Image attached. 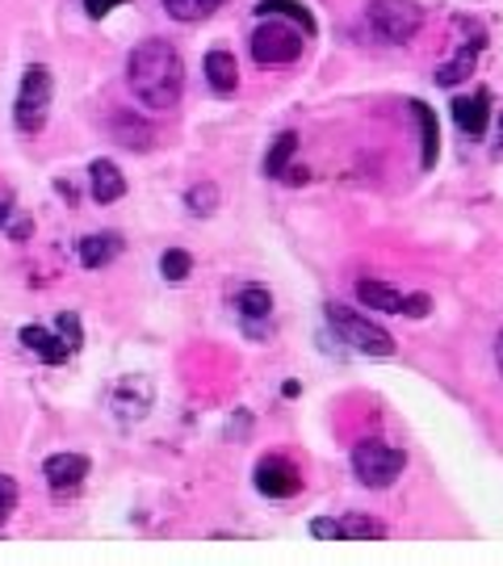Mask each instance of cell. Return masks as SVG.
<instances>
[{
    "instance_id": "1",
    "label": "cell",
    "mask_w": 503,
    "mask_h": 566,
    "mask_svg": "<svg viewBox=\"0 0 503 566\" xmlns=\"http://www.w3.org/2000/svg\"><path fill=\"white\" fill-rule=\"evenodd\" d=\"M127 81L147 109H172L181 101V88H185V63H181L172 43L147 38L127 59Z\"/></svg>"
},
{
    "instance_id": "2",
    "label": "cell",
    "mask_w": 503,
    "mask_h": 566,
    "mask_svg": "<svg viewBox=\"0 0 503 566\" xmlns=\"http://www.w3.org/2000/svg\"><path fill=\"white\" fill-rule=\"evenodd\" d=\"M327 324L336 327V336L348 340L357 352H370V357H391V352H395L391 332H382V327L370 324L366 315L348 311V306H340V302H327Z\"/></svg>"
},
{
    "instance_id": "3",
    "label": "cell",
    "mask_w": 503,
    "mask_h": 566,
    "mask_svg": "<svg viewBox=\"0 0 503 566\" xmlns=\"http://www.w3.org/2000/svg\"><path fill=\"white\" fill-rule=\"evenodd\" d=\"M403 466H407V458L395 445H382V441H361L352 449V474L366 486H391L403 474Z\"/></svg>"
},
{
    "instance_id": "4",
    "label": "cell",
    "mask_w": 503,
    "mask_h": 566,
    "mask_svg": "<svg viewBox=\"0 0 503 566\" xmlns=\"http://www.w3.org/2000/svg\"><path fill=\"white\" fill-rule=\"evenodd\" d=\"M302 34H307L302 26L273 22V17H268L265 26H256V34H252V59H256V63H294V59L302 55V47H307Z\"/></svg>"
},
{
    "instance_id": "5",
    "label": "cell",
    "mask_w": 503,
    "mask_h": 566,
    "mask_svg": "<svg viewBox=\"0 0 503 566\" xmlns=\"http://www.w3.org/2000/svg\"><path fill=\"white\" fill-rule=\"evenodd\" d=\"M47 106H51V72H47L43 63H34V68H26V81H22V93H17V109H13L17 127H22L26 135L43 131Z\"/></svg>"
},
{
    "instance_id": "6",
    "label": "cell",
    "mask_w": 503,
    "mask_h": 566,
    "mask_svg": "<svg viewBox=\"0 0 503 566\" xmlns=\"http://www.w3.org/2000/svg\"><path fill=\"white\" fill-rule=\"evenodd\" d=\"M424 22L416 0H370V26L386 38V43H407L416 38V29Z\"/></svg>"
},
{
    "instance_id": "7",
    "label": "cell",
    "mask_w": 503,
    "mask_h": 566,
    "mask_svg": "<svg viewBox=\"0 0 503 566\" xmlns=\"http://www.w3.org/2000/svg\"><path fill=\"white\" fill-rule=\"evenodd\" d=\"M298 486H302V474L286 458H265L256 466V491L268 499H290L298 495Z\"/></svg>"
},
{
    "instance_id": "8",
    "label": "cell",
    "mask_w": 503,
    "mask_h": 566,
    "mask_svg": "<svg viewBox=\"0 0 503 566\" xmlns=\"http://www.w3.org/2000/svg\"><path fill=\"white\" fill-rule=\"evenodd\" d=\"M453 122H457L470 139L487 135V122H491V93L478 88L470 97H457V101H453Z\"/></svg>"
},
{
    "instance_id": "9",
    "label": "cell",
    "mask_w": 503,
    "mask_h": 566,
    "mask_svg": "<svg viewBox=\"0 0 503 566\" xmlns=\"http://www.w3.org/2000/svg\"><path fill=\"white\" fill-rule=\"evenodd\" d=\"M43 474H47V483H51L55 491H72V486L84 483L88 458H80V454H55V458H47Z\"/></svg>"
},
{
    "instance_id": "10",
    "label": "cell",
    "mask_w": 503,
    "mask_h": 566,
    "mask_svg": "<svg viewBox=\"0 0 503 566\" xmlns=\"http://www.w3.org/2000/svg\"><path fill=\"white\" fill-rule=\"evenodd\" d=\"M22 345H26L29 352H38L47 365H63L68 352H72V345H68L63 336H51L47 327H22Z\"/></svg>"
},
{
    "instance_id": "11",
    "label": "cell",
    "mask_w": 503,
    "mask_h": 566,
    "mask_svg": "<svg viewBox=\"0 0 503 566\" xmlns=\"http://www.w3.org/2000/svg\"><path fill=\"white\" fill-rule=\"evenodd\" d=\"M88 181H93V197H97L101 206H106V202H118V197L127 193V177L118 172V164L113 160H93Z\"/></svg>"
},
{
    "instance_id": "12",
    "label": "cell",
    "mask_w": 503,
    "mask_h": 566,
    "mask_svg": "<svg viewBox=\"0 0 503 566\" xmlns=\"http://www.w3.org/2000/svg\"><path fill=\"white\" fill-rule=\"evenodd\" d=\"M206 81H211L214 93H236V84H239V63H236V55L231 51H211L206 55Z\"/></svg>"
},
{
    "instance_id": "13",
    "label": "cell",
    "mask_w": 503,
    "mask_h": 566,
    "mask_svg": "<svg viewBox=\"0 0 503 566\" xmlns=\"http://www.w3.org/2000/svg\"><path fill=\"white\" fill-rule=\"evenodd\" d=\"M118 252H122V240H118L113 231H106V236H84V240H80V261H84L88 269L109 265Z\"/></svg>"
},
{
    "instance_id": "14",
    "label": "cell",
    "mask_w": 503,
    "mask_h": 566,
    "mask_svg": "<svg viewBox=\"0 0 503 566\" xmlns=\"http://www.w3.org/2000/svg\"><path fill=\"white\" fill-rule=\"evenodd\" d=\"M357 298L373 306V311H382V315H398L403 311V294L391 290L386 281H357Z\"/></svg>"
},
{
    "instance_id": "15",
    "label": "cell",
    "mask_w": 503,
    "mask_h": 566,
    "mask_svg": "<svg viewBox=\"0 0 503 566\" xmlns=\"http://www.w3.org/2000/svg\"><path fill=\"white\" fill-rule=\"evenodd\" d=\"M256 13H261V17H290L294 26L307 29V38L315 34V17H311V9H307V4H298V0H261V4H256Z\"/></svg>"
},
{
    "instance_id": "16",
    "label": "cell",
    "mask_w": 503,
    "mask_h": 566,
    "mask_svg": "<svg viewBox=\"0 0 503 566\" xmlns=\"http://www.w3.org/2000/svg\"><path fill=\"white\" fill-rule=\"evenodd\" d=\"M416 109V122H420V143H424V168L436 164V152H441V127H436V113L424 101H411Z\"/></svg>"
},
{
    "instance_id": "17",
    "label": "cell",
    "mask_w": 503,
    "mask_h": 566,
    "mask_svg": "<svg viewBox=\"0 0 503 566\" xmlns=\"http://www.w3.org/2000/svg\"><path fill=\"white\" fill-rule=\"evenodd\" d=\"M475 63H478V43L475 47H462V51L453 55L450 63H441L436 68V84H445V88H453V84H462L470 72H475Z\"/></svg>"
},
{
    "instance_id": "18",
    "label": "cell",
    "mask_w": 503,
    "mask_h": 566,
    "mask_svg": "<svg viewBox=\"0 0 503 566\" xmlns=\"http://www.w3.org/2000/svg\"><path fill=\"white\" fill-rule=\"evenodd\" d=\"M336 525H340V541H382L386 538V525L373 520V516H361V513L345 516V520H336Z\"/></svg>"
},
{
    "instance_id": "19",
    "label": "cell",
    "mask_w": 503,
    "mask_h": 566,
    "mask_svg": "<svg viewBox=\"0 0 503 566\" xmlns=\"http://www.w3.org/2000/svg\"><path fill=\"white\" fill-rule=\"evenodd\" d=\"M159 4H164V13L177 17V22H206L223 0H159Z\"/></svg>"
},
{
    "instance_id": "20",
    "label": "cell",
    "mask_w": 503,
    "mask_h": 566,
    "mask_svg": "<svg viewBox=\"0 0 503 566\" xmlns=\"http://www.w3.org/2000/svg\"><path fill=\"white\" fill-rule=\"evenodd\" d=\"M236 306L248 315V320H265L268 311H273V294H268L265 286H243L236 298Z\"/></svg>"
},
{
    "instance_id": "21",
    "label": "cell",
    "mask_w": 503,
    "mask_h": 566,
    "mask_svg": "<svg viewBox=\"0 0 503 566\" xmlns=\"http://www.w3.org/2000/svg\"><path fill=\"white\" fill-rule=\"evenodd\" d=\"M294 147H298V135H294V131L277 135V143L268 147V156H265V177H286V164H290Z\"/></svg>"
},
{
    "instance_id": "22",
    "label": "cell",
    "mask_w": 503,
    "mask_h": 566,
    "mask_svg": "<svg viewBox=\"0 0 503 566\" xmlns=\"http://www.w3.org/2000/svg\"><path fill=\"white\" fill-rule=\"evenodd\" d=\"M159 273H164L168 281H185L189 273H193V256L181 252V248H172V252H164V256H159Z\"/></svg>"
},
{
    "instance_id": "23",
    "label": "cell",
    "mask_w": 503,
    "mask_h": 566,
    "mask_svg": "<svg viewBox=\"0 0 503 566\" xmlns=\"http://www.w3.org/2000/svg\"><path fill=\"white\" fill-rule=\"evenodd\" d=\"M214 202H218V189H214V185L189 189V210H193V215H211Z\"/></svg>"
},
{
    "instance_id": "24",
    "label": "cell",
    "mask_w": 503,
    "mask_h": 566,
    "mask_svg": "<svg viewBox=\"0 0 503 566\" xmlns=\"http://www.w3.org/2000/svg\"><path fill=\"white\" fill-rule=\"evenodd\" d=\"M13 508H17V483L9 474H0V520H9Z\"/></svg>"
},
{
    "instance_id": "25",
    "label": "cell",
    "mask_w": 503,
    "mask_h": 566,
    "mask_svg": "<svg viewBox=\"0 0 503 566\" xmlns=\"http://www.w3.org/2000/svg\"><path fill=\"white\" fill-rule=\"evenodd\" d=\"M428 311H432V298H428V294H407V298H403V315H411V320H424Z\"/></svg>"
},
{
    "instance_id": "26",
    "label": "cell",
    "mask_w": 503,
    "mask_h": 566,
    "mask_svg": "<svg viewBox=\"0 0 503 566\" xmlns=\"http://www.w3.org/2000/svg\"><path fill=\"white\" fill-rule=\"evenodd\" d=\"M59 336H63L72 349H80V320L76 315H59Z\"/></svg>"
},
{
    "instance_id": "27",
    "label": "cell",
    "mask_w": 503,
    "mask_h": 566,
    "mask_svg": "<svg viewBox=\"0 0 503 566\" xmlns=\"http://www.w3.org/2000/svg\"><path fill=\"white\" fill-rule=\"evenodd\" d=\"M118 4H131V0H84V9H88V17H109Z\"/></svg>"
},
{
    "instance_id": "28",
    "label": "cell",
    "mask_w": 503,
    "mask_h": 566,
    "mask_svg": "<svg viewBox=\"0 0 503 566\" xmlns=\"http://www.w3.org/2000/svg\"><path fill=\"white\" fill-rule=\"evenodd\" d=\"M495 361H500V374H503V332L495 336Z\"/></svg>"
},
{
    "instance_id": "29",
    "label": "cell",
    "mask_w": 503,
    "mask_h": 566,
    "mask_svg": "<svg viewBox=\"0 0 503 566\" xmlns=\"http://www.w3.org/2000/svg\"><path fill=\"white\" fill-rule=\"evenodd\" d=\"M500 139H503V118H500Z\"/></svg>"
}]
</instances>
